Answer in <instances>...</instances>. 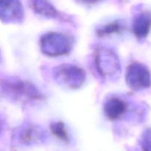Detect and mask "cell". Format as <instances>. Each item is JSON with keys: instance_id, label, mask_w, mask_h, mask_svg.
I'll return each mask as SVG.
<instances>
[{"instance_id": "6da1fadb", "label": "cell", "mask_w": 151, "mask_h": 151, "mask_svg": "<svg viewBox=\"0 0 151 151\" xmlns=\"http://www.w3.org/2000/svg\"><path fill=\"white\" fill-rule=\"evenodd\" d=\"M1 92L8 98L21 103L36 101L44 98L35 86L19 78H8L0 82Z\"/></svg>"}, {"instance_id": "277c9868", "label": "cell", "mask_w": 151, "mask_h": 151, "mask_svg": "<svg viewBox=\"0 0 151 151\" xmlns=\"http://www.w3.org/2000/svg\"><path fill=\"white\" fill-rule=\"evenodd\" d=\"M54 77L60 84L77 89L85 83L86 74L83 69L76 65L63 63L55 68Z\"/></svg>"}, {"instance_id": "5b68a950", "label": "cell", "mask_w": 151, "mask_h": 151, "mask_svg": "<svg viewBox=\"0 0 151 151\" xmlns=\"http://www.w3.org/2000/svg\"><path fill=\"white\" fill-rule=\"evenodd\" d=\"M128 87L134 91H140L151 86V73L147 66L134 62L128 66L125 77Z\"/></svg>"}, {"instance_id": "7c38bea8", "label": "cell", "mask_w": 151, "mask_h": 151, "mask_svg": "<svg viewBox=\"0 0 151 151\" xmlns=\"http://www.w3.org/2000/svg\"><path fill=\"white\" fill-rule=\"evenodd\" d=\"M50 129L54 136L63 142H69V136L63 122H55L50 125Z\"/></svg>"}, {"instance_id": "4fadbf2b", "label": "cell", "mask_w": 151, "mask_h": 151, "mask_svg": "<svg viewBox=\"0 0 151 151\" xmlns=\"http://www.w3.org/2000/svg\"><path fill=\"white\" fill-rule=\"evenodd\" d=\"M142 151H151V129H148L145 132L142 141Z\"/></svg>"}, {"instance_id": "5bb4252c", "label": "cell", "mask_w": 151, "mask_h": 151, "mask_svg": "<svg viewBox=\"0 0 151 151\" xmlns=\"http://www.w3.org/2000/svg\"><path fill=\"white\" fill-rule=\"evenodd\" d=\"M78 1L84 4H93L99 2V1H102V0H78Z\"/></svg>"}, {"instance_id": "9a60e30c", "label": "cell", "mask_w": 151, "mask_h": 151, "mask_svg": "<svg viewBox=\"0 0 151 151\" xmlns=\"http://www.w3.org/2000/svg\"><path fill=\"white\" fill-rule=\"evenodd\" d=\"M1 128V116H0V131Z\"/></svg>"}, {"instance_id": "2e32d148", "label": "cell", "mask_w": 151, "mask_h": 151, "mask_svg": "<svg viewBox=\"0 0 151 151\" xmlns=\"http://www.w3.org/2000/svg\"><path fill=\"white\" fill-rule=\"evenodd\" d=\"M0 58H1V53H0Z\"/></svg>"}, {"instance_id": "9c48e42d", "label": "cell", "mask_w": 151, "mask_h": 151, "mask_svg": "<svg viewBox=\"0 0 151 151\" xmlns=\"http://www.w3.org/2000/svg\"><path fill=\"white\" fill-rule=\"evenodd\" d=\"M128 109V103L118 97L108 99L103 106L105 115L111 121L120 119Z\"/></svg>"}, {"instance_id": "30bf717a", "label": "cell", "mask_w": 151, "mask_h": 151, "mask_svg": "<svg viewBox=\"0 0 151 151\" xmlns=\"http://www.w3.org/2000/svg\"><path fill=\"white\" fill-rule=\"evenodd\" d=\"M43 137L44 134L41 128L37 127L36 125H31V124L23 127L19 134L20 141L24 145L35 144L41 141Z\"/></svg>"}, {"instance_id": "8fae6325", "label": "cell", "mask_w": 151, "mask_h": 151, "mask_svg": "<svg viewBox=\"0 0 151 151\" xmlns=\"http://www.w3.org/2000/svg\"><path fill=\"white\" fill-rule=\"evenodd\" d=\"M126 29L125 23L122 20H116L100 27L96 30V35L100 38L114 35L120 34Z\"/></svg>"}, {"instance_id": "8992f818", "label": "cell", "mask_w": 151, "mask_h": 151, "mask_svg": "<svg viewBox=\"0 0 151 151\" xmlns=\"http://www.w3.org/2000/svg\"><path fill=\"white\" fill-rule=\"evenodd\" d=\"M24 16L20 0H0V21L4 23H20Z\"/></svg>"}, {"instance_id": "52a82bcc", "label": "cell", "mask_w": 151, "mask_h": 151, "mask_svg": "<svg viewBox=\"0 0 151 151\" xmlns=\"http://www.w3.org/2000/svg\"><path fill=\"white\" fill-rule=\"evenodd\" d=\"M151 29V11L143 10L137 13L133 19L132 32L138 40H142L148 35Z\"/></svg>"}, {"instance_id": "7a4b0ae2", "label": "cell", "mask_w": 151, "mask_h": 151, "mask_svg": "<svg viewBox=\"0 0 151 151\" xmlns=\"http://www.w3.org/2000/svg\"><path fill=\"white\" fill-rule=\"evenodd\" d=\"M74 41L72 35L50 32L41 37L40 48L41 52L49 57H59L71 52Z\"/></svg>"}, {"instance_id": "3957f363", "label": "cell", "mask_w": 151, "mask_h": 151, "mask_svg": "<svg viewBox=\"0 0 151 151\" xmlns=\"http://www.w3.org/2000/svg\"><path fill=\"white\" fill-rule=\"evenodd\" d=\"M94 65L99 75L104 78H110L119 73L120 63L119 58L111 50L98 47L94 52Z\"/></svg>"}, {"instance_id": "ba28073f", "label": "cell", "mask_w": 151, "mask_h": 151, "mask_svg": "<svg viewBox=\"0 0 151 151\" xmlns=\"http://www.w3.org/2000/svg\"><path fill=\"white\" fill-rule=\"evenodd\" d=\"M29 5L35 13L44 17L63 20L69 19L59 12L48 0H29Z\"/></svg>"}]
</instances>
